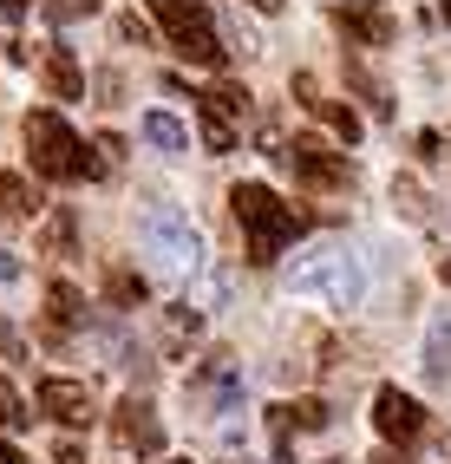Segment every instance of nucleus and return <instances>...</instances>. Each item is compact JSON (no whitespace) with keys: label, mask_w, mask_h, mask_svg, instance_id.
<instances>
[{"label":"nucleus","mask_w":451,"mask_h":464,"mask_svg":"<svg viewBox=\"0 0 451 464\" xmlns=\"http://www.w3.org/2000/svg\"><path fill=\"white\" fill-rule=\"evenodd\" d=\"M229 209H235V223H243V242H249V262H255V268L282 262L288 242L308 236V216H301L294 203H282L268 183H235V190H229Z\"/></svg>","instance_id":"f257e3e1"},{"label":"nucleus","mask_w":451,"mask_h":464,"mask_svg":"<svg viewBox=\"0 0 451 464\" xmlns=\"http://www.w3.org/2000/svg\"><path fill=\"white\" fill-rule=\"evenodd\" d=\"M26 164L46 183H99L105 177V158L85 150V138L59 111H26Z\"/></svg>","instance_id":"f03ea898"},{"label":"nucleus","mask_w":451,"mask_h":464,"mask_svg":"<svg viewBox=\"0 0 451 464\" xmlns=\"http://www.w3.org/2000/svg\"><path fill=\"white\" fill-rule=\"evenodd\" d=\"M282 282H288V295H321L334 307H360V295H367V268H360V256L347 249V242H321V249L288 262Z\"/></svg>","instance_id":"7ed1b4c3"},{"label":"nucleus","mask_w":451,"mask_h":464,"mask_svg":"<svg viewBox=\"0 0 451 464\" xmlns=\"http://www.w3.org/2000/svg\"><path fill=\"white\" fill-rule=\"evenodd\" d=\"M138 242H144V256H158V268H170V275H197L203 268V236H197V223L184 209H170V203H144V216H138Z\"/></svg>","instance_id":"20e7f679"},{"label":"nucleus","mask_w":451,"mask_h":464,"mask_svg":"<svg viewBox=\"0 0 451 464\" xmlns=\"http://www.w3.org/2000/svg\"><path fill=\"white\" fill-rule=\"evenodd\" d=\"M150 14H158V26L170 34V46L190 59V66H223L229 46L216 34V20H209L203 0H150Z\"/></svg>","instance_id":"39448f33"},{"label":"nucleus","mask_w":451,"mask_h":464,"mask_svg":"<svg viewBox=\"0 0 451 464\" xmlns=\"http://www.w3.org/2000/svg\"><path fill=\"white\" fill-rule=\"evenodd\" d=\"M275 158L294 170V183H308V190H341V183H353L347 150H327L321 138H294V144L275 150Z\"/></svg>","instance_id":"423d86ee"},{"label":"nucleus","mask_w":451,"mask_h":464,"mask_svg":"<svg viewBox=\"0 0 451 464\" xmlns=\"http://www.w3.org/2000/svg\"><path fill=\"white\" fill-rule=\"evenodd\" d=\"M197 99V125H203V150L209 158H229L235 150V111H249L243 85H216V92H190Z\"/></svg>","instance_id":"0eeeda50"},{"label":"nucleus","mask_w":451,"mask_h":464,"mask_svg":"<svg viewBox=\"0 0 451 464\" xmlns=\"http://www.w3.org/2000/svg\"><path fill=\"white\" fill-rule=\"evenodd\" d=\"M334 26L347 34V46H393V34H399V20L386 7H373V0H341Z\"/></svg>","instance_id":"6e6552de"},{"label":"nucleus","mask_w":451,"mask_h":464,"mask_svg":"<svg viewBox=\"0 0 451 464\" xmlns=\"http://www.w3.org/2000/svg\"><path fill=\"white\" fill-rule=\"evenodd\" d=\"M111 439H118V451H144V458L164 451V425L150 412V399H125V406L111 412Z\"/></svg>","instance_id":"1a4fd4ad"},{"label":"nucleus","mask_w":451,"mask_h":464,"mask_svg":"<svg viewBox=\"0 0 451 464\" xmlns=\"http://www.w3.org/2000/svg\"><path fill=\"white\" fill-rule=\"evenodd\" d=\"M373 425H379L393 445H412L418 431H426V406H418L412 392H399V386H379V392H373Z\"/></svg>","instance_id":"9d476101"},{"label":"nucleus","mask_w":451,"mask_h":464,"mask_svg":"<svg viewBox=\"0 0 451 464\" xmlns=\"http://www.w3.org/2000/svg\"><path fill=\"white\" fill-rule=\"evenodd\" d=\"M40 412L46 419H59V425H92L99 419V399H92V386L85 380H40Z\"/></svg>","instance_id":"9b49d317"},{"label":"nucleus","mask_w":451,"mask_h":464,"mask_svg":"<svg viewBox=\"0 0 451 464\" xmlns=\"http://www.w3.org/2000/svg\"><path fill=\"white\" fill-rule=\"evenodd\" d=\"M294 99L308 105L314 118H327V125H334V138H341V144H360V131H367V125H360V111H353V105H334V99H321L314 72H294Z\"/></svg>","instance_id":"f8f14e48"},{"label":"nucleus","mask_w":451,"mask_h":464,"mask_svg":"<svg viewBox=\"0 0 451 464\" xmlns=\"http://www.w3.org/2000/svg\"><path fill=\"white\" fill-rule=\"evenodd\" d=\"M40 79H46V92H53V99H85V72H79L72 46H46V59H40Z\"/></svg>","instance_id":"ddd939ff"},{"label":"nucleus","mask_w":451,"mask_h":464,"mask_svg":"<svg viewBox=\"0 0 451 464\" xmlns=\"http://www.w3.org/2000/svg\"><path fill=\"white\" fill-rule=\"evenodd\" d=\"M46 314H53L46 340L59 347V340H66V327H72V321H85V295H79L72 282H53V288H46Z\"/></svg>","instance_id":"4468645a"},{"label":"nucleus","mask_w":451,"mask_h":464,"mask_svg":"<svg viewBox=\"0 0 451 464\" xmlns=\"http://www.w3.org/2000/svg\"><path fill=\"white\" fill-rule=\"evenodd\" d=\"M138 131H144L150 150H170V158H177V150H190V125H184V118H170V111H144Z\"/></svg>","instance_id":"2eb2a0df"},{"label":"nucleus","mask_w":451,"mask_h":464,"mask_svg":"<svg viewBox=\"0 0 451 464\" xmlns=\"http://www.w3.org/2000/svg\"><path fill=\"white\" fill-rule=\"evenodd\" d=\"M34 209H40L34 183H26L20 170H0V216H7V223H20V216H34Z\"/></svg>","instance_id":"dca6fc26"},{"label":"nucleus","mask_w":451,"mask_h":464,"mask_svg":"<svg viewBox=\"0 0 451 464\" xmlns=\"http://www.w3.org/2000/svg\"><path fill=\"white\" fill-rule=\"evenodd\" d=\"M426 373L432 380H451V321H438L432 340H426Z\"/></svg>","instance_id":"f3484780"},{"label":"nucleus","mask_w":451,"mask_h":464,"mask_svg":"<svg viewBox=\"0 0 451 464\" xmlns=\"http://www.w3.org/2000/svg\"><path fill=\"white\" fill-rule=\"evenodd\" d=\"M105 295H111V307H144V275H131V268H111Z\"/></svg>","instance_id":"a211bd4d"},{"label":"nucleus","mask_w":451,"mask_h":464,"mask_svg":"<svg viewBox=\"0 0 451 464\" xmlns=\"http://www.w3.org/2000/svg\"><path fill=\"white\" fill-rule=\"evenodd\" d=\"M282 412L301 431H327V419H334V412H327V399H294V406H282Z\"/></svg>","instance_id":"6ab92c4d"},{"label":"nucleus","mask_w":451,"mask_h":464,"mask_svg":"<svg viewBox=\"0 0 451 464\" xmlns=\"http://www.w3.org/2000/svg\"><path fill=\"white\" fill-rule=\"evenodd\" d=\"M26 419H34V412H26V399L7 386V373H0V425H7V431H20Z\"/></svg>","instance_id":"aec40b11"},{"label":"nucleus","mask_w":451,"mask_h":464,"mask_svg":"<svg viewBox=\"0 0 451 464\" xmlns=\"http://www.w3.org/2000/svg\"><path fill=\"white\" fill-rule=\"evenodd\" d=\"M72 249V209H53V223H46V256H66Z\"/></svg>","instance_id":"412c9836"},{"label":"nucleus","mask_w":451,"mask_h":464,"mask_svg":"<svg viewBox=\"0 0 451 464\" xmlns=\"http://www.w3.org/2000/svg\"><path fill=\"white\" fill-rule=\"evenodd\" d=\"M40 7H46V20H59V26H66V20H85V14L99 7V0H40Z\"/></svg>","instance_id":"4be33fe9"},{"label":"nucleus","mask_w":451,"mask_h":464,"mask_svg":"<svg viewBox=\"0 0 451 464\" xmlns=\"http://www.w3.org/2000/svg\"><path fill=\"white\" fill-rule=\"evenodd\" d=\"M347 79H353V85H360V99H367V105H373V111H393V105H386V99H379V85H373V79H367V72H360V66H347Z\"/></svg>","instance_id":"5701e85b"},{"label":"nucleus","mask_w":451,"mask_h":464,"mask_svg":"<svg viewBox=\"0 0 451 464\" xmlns=\"http://www.w3.org/2000/svg\"><path fill=\"white\" fill-rule=\"evenodd\" d=\"M118 40H125V46H144V40H150V26H144L138 14H125V20H118Z\"/></svg>","instance_id":"b1692460"},{"label":"nucleus","mask_w":451,"mask_h":464,"mask_svg":"<svg viewBox=\"0 0 451 464\" xmlns=\"http://www.w3.org/2000/svg\"><path fill=\"white\" fill-rule=\"evenodd\" d=\"M53 464H85V451H79L72 439H59V445H53Z\"/></svg>","instance_id":"393cba45"},{"label":"nucleus","mask_w":451,"mask_h":464,"mask_svg":"<svg viewBox=\"0 0 451 464\" xmlns=\"http://www.w3.org/2000/svg\"><path fill=\"white\" fill-rule=\"evenodd\" d=\"M0 282H20V262H14L7 249H0Z\"/></svg>","instance_id":"a878e982"},{"label":"nucleus","mask_w":451,"mask_h":464,"mask_svg":"<svg viewBox=\"0 0 451 464\" xmlns=\"http://www.w3.org/2000/svg\"><path fill=\"white\" fill-rule=\"evenodd\" d=\"M243 7H255V14H282V0H243Z\"/></svg>","instance_id":"bb28decb"},{"label":"nucleus","mask_w":451,"mask_h":464,"mask_svg":"<svg viewBox=\"0 0 451 464\" xmlns=\"http://www.w3.org/2000/svg\"><path fill=\"white\" fill-rule=\"evenodd\" d=\"M0 464H26V458H20V451H14L7 439H0Z\"/></svg>","instance_id":"cd10ccee"},{"label":"nucleus","mask_w":451,"mask_h":464,"mask_svg":"<svg viewBox=\"0 0 451 464\" xmlns=\"http://www.w3.org/2000/svg\"><path fill=\"white\" fill-rule=\"evenodd\" d=\"M0 7H7V14H26V7H34V0H0Z\"/></svg>","instance_id":"c85d7f7f"},{"label":"nucleus","mask_w":451,"mask_h":464,"mask_svg":"<svg viewBox=\"0 0 451 464\" xmlns=\"http://www.w3.org/2000/svg\"><path fill=\"white\" fill-rule=\"evenodd\" d=\"M438 14H445V20H451V0H438Z\"/></svg>","instance_id":"c756f323"},{"label":"nucleus","mask_w":451,"mask_h":464,"mask_svg":"<svg viewBox=\"0 0 451 464\" xmlns=\"http://www.w3.org/2000/svg\"><path fill=\"white\" fill-rule=\"evenodd\" d=\"M321 464H341V458H321Z\"/></svg>","instance_id":"7c9ffc66"},{"label":"nucleus","mask_w":451,"mask_h":464,"mask_svg":"<svg viewBox=\"0 0 451 464\" xmlns=\"http://www.w3.org/2000/svg\"><path fill=\"white\" fill-rule=\"evenodd\" d=\"M170 464H190V458H170Z\"/></svg>","instance_id":"2f4dec72"},{"label":"nucleus","mask_w":451,"mask_h":464,"mask_svg":"<svg viewBox=\"0 0 451 464\" xmlns=\"http://www.w3.org/2000/svg\"><path fill=\"white\" fill-rule=\"evenodd\" d=\"M445 282H451V262H445Z\"/></svg>","instance_id":"473e14b6"},{"label":"nucleus","mask_w":451,"mask_h":464,"mask_svg":"<svg viewBox=\"0 0 451 464\" xmlns=\"http://www.w3.org/2000/svg\"><path fill=\"white\" fill-rule=\"evenodd\" d=\"M379 464H393V458H379Z\"/></svg>","instance_id":"72a5a7b5"}]
</instances>
